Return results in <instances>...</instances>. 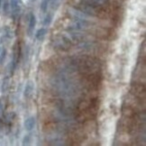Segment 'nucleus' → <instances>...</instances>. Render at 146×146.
I'll return each instance as SVG.
<instances>
[{
	"instance_id": "nucleus-1",
	"label": "nucleus",
	"mask_w": 146,
	"mask_h": 146,
	"mask_svg": "<svg viewBox=\"0 0 146 146\" xmlns=\"http://www.w3.org/2000/svg\"><path fill=\"white\" fill-rule=\"evenodd\" d=\"M10 9L14 17H16L20 13V0H10Z\"/></svg>"
},
{
	"instance_id": "nucleus-2",
	"label": "nucleus",
	"mask_w": 146,
	"mask_h": 146,
	"mask_svg": "<svg viewBox=\"0 0 146 146\" xmlns=\"http://www.w3.org/2000/svg\"><path fill=\"white\" fill-rule=\"evenodd\" d=\"M36 25V17L33 13H30V17H29V25H28V35L32 36L33 33V30H35Z\"/></svg>"
},
{
	"instance_id": "nucleus-3",
	"label": "nucleus",
	"mask_w": 146,
	"mask_h": 146,
	"mask_svg": "<svg viewBox=\"0 0 146 146\" xmlns=\"http://www.w3.org/2000/svg\"><path fill=\"white\" fill-rule=\"evenodd\" d=\"M33 90H35V83L33 81H28L25 88V92H24L25 97L26 98H30L33 96Z\"/></svg>"
},
{
	"instance_id": "nucleus-4",
	"label": "nucleus",
	"mask_w": 146,
	"mask_h": 146,
	"mask_svg": "<svg viewBox=\"0 0 146 146\" xmlns=\"http://www.w3.org/2000/svg\"><path fill=\"white\" fill-rule=\"evenodd\" d=\"M35 123H36V120L33 116H30L25 121V128L26 131H32L33 128L35 126Z\"/></svg>"
},
{
	"instance_id": "nucleus-5",
	"label": "nucleus",
	"mask_w": 146,
	"mask_h": 146,
	"mask_svg": "<svg viewBox=\"0 0 146 146\" xmlns=\"http://www.w3.org/2000/svg\"><path fill=\"white\" fill-rule=\"evenodd\" d=\"M46 33H47V29H45V28H41V29H39L36 33H35V37L37 40L39 41H42L44 37L46 36Z\"/></svg>"
},
{
	"instance_id": "nucleus-6",
	"label": "nucleus",
	"mask_w": 146,
	"mask_h": 146,
	"mask_svg": "<svg viewBox=\"0 0 146 146\" xmlns=\"http://www.w3.org/2000/svg\"><path fill=\"white\" fill-rule=\"evenodd\" d=\"M2 9H3V13L5 15H7L9 14V8H10V4L8 2V0H5L2 3Z\"/></svg>"
},
{
	"instance_id": "nucleus-7",
	"label": "nucleus",
	"mask_w": 146,
	"mask_h": 146,
	"mask_svg": "<svg viewBox=\"0 0 146 146\" xmlns=\"http://www.w3.org/2000/svg\"><path fill=\"white\" fill-rule=\"evenodd\" d=\"M7 56V50L5 47H0V64H2L4 62V60Z\"/></svg>"
},
{
	"instance_id": "nucleus-8",
	"label": "nucleus",
	"mask_w": 146,
	"mask_h": 146,
	"mask_svg": "<svg viewBox=\"0 0 146 146\" xmlns=\"http://www.w3.org/2000/svg\"><path fill=\"white\" fill-rule=\"evenodd\" d=\"M50 3V0H42V2L41 3V10L43 13H45L48 9V5Z\"/></svg>"
},
{
	"instance_id": "nucleus-9",
	"label": "nucleus",
	"mask_w": 146,
	"mask_h": 146,
	"mask_svg": "<svg viewBox=\"0 0 146 146\" xmlns=\"http://www.w3.org/2000/svg\"><path fill=\"white\" fill-rule=\"evenodd\" d=\"M52 15L50 14L47 15L43 20V25H50V23H52Z\"/></svg>"
},
{
	"instance_id": "nucleus-10",
	"label": "nucleus",
	"mask_w": 146,
	"mask_h": 146,
	"mask_svg": "<svg viewBox=\"0 0 146 146\" xmlns=\"http://www.w3.org/2000/svg\"><path fill=\"white\" fill-rule=\"evenodd\" d=\"M8 84H9V80L7 78H5V80H3V84L1 86V91L2 92H5V90H7V88H8Z\"/></svg>"
},
{
	"instance_id": "nucleus-11",
	"label": "nucleus",
	"mask_w": 146,
	"mask_h": 146,
	"mask_svg": "<svg viewBox=\"0 0 146 146\" xmlns=\"http://www.w3.org/2000/svg\"><path fill=\"white\" fill-rule=\"evenodd\" d=\"M60 4V0H50V5H52V9H57Z\"/></svg>"
},
{
	"instance_id": "nucleus-12",
	"label": "nucleus",
	"mask_w": 146,
	"mask_h": 146,
	"mask_svg": "<svg viewBox=\"0 0 146 146\" xmlns=\"http://www.w3.org/2000/svg\"><path fill=\"white\" fill-rule=\"evenodd\" d=\"M29 143H30V136L29 135H25L24 137V140H23V145L29 144Z\"/></svg>"
},
{
	"instance_id": "nucleus-13",
	"label": "nucleus",
	"mask_w": 146,
	"mask_h": 146,
	"mask_svg": "<svg viewBox=\"0 0 146 146\" xmlns=\"http://www.w3.org/2000/svg\"><path fill=\"white\" fill-rule=\"evenodd\" d=\"M2 111H3V106H2V103L0 102V114H2Z\"/></svg>"
},
{
	"instance_id": "nucleus-14",
	"label": "nucleus",
	"mask_w": 146,
	"mask_h": 146,
	"mask_svg": "<svg viewBox=\"0 0 146 146\" xmlns=\"http://www.w3.org/2000/svg\"><path fill=\"white\" fill-rule=\"evenodd\" d=\"M2 3H3V0H0V9H1V7H2Z\"/></svg>"
}]
</instances>
